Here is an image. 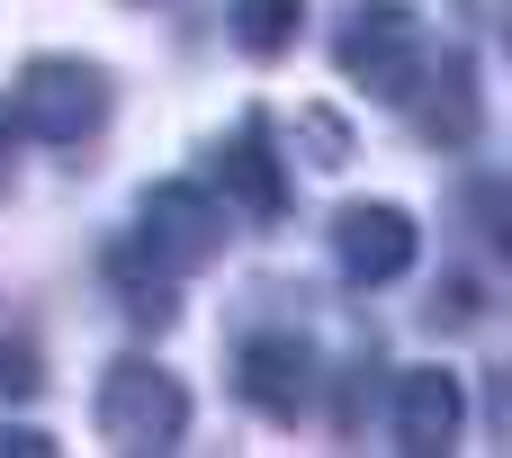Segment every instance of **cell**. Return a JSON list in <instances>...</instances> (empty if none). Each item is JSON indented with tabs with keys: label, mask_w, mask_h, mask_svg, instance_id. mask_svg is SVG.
Returning a JSON list of instances; mask_svg holds the SVG:
<instances>
[{
	"label": "cell",
	"mask_w": 512,
	"mask_h": 458,
	"mask_svg": "<svg viewBox=\"0 0 512 458\" xmlns=\"http://www.w3.org/2000/svg\"><path fill=\"white\" fill-rule=\"evenodd\" d=\"M234 387H243L252 414L297 423V414L315 405V342H297V333H252V342L234 351Z\"/></svg>",
	"instance_id": "obj_5"
},
{
	"label": "cell",
	"mask_w": 512,
	"mask_h": 458,
	"mask_svg": "<svg viewBox=\"0 0 512 458\" xmlns=\"http://www.w3.org/2000/svg\"><path fill=\"white\" fill-rule=\"evenodd\" d=\"M90 423H99V441L108 450H180V432H189V396H180V378L171 369H153V360H108V378H99V396H90Z\"/></svg>",
	"instance_id": "obj_2"
},
{
	"label": "cell",
	"mask_w": 512,
	"mask_h": 458,
	"mask_svg": "<svg viewBox=\"0 0 512 458\" xmlns=\"http://www.w3.org/2000/svg\"><path fill=\"white\" fill-rule=\"evenodd\" d=\"M423 18L405 9V0H360L351 18H342V36H333V63H342V81H360L369 99H414V81H423Z\"/></svg>",
	"instance_id": "obj_3"
},
{
	"label": "cell",
	"mask_w": 512,
	"mask_h": 458,
	"mask_svg": "<svg viewBox=\"0 0 512 458\" xmlns=\"http://www.w3.org/2000/svg\"><path fill=\"white\" fill-rule=\"evenodd\" d=\"M135 234H144V252L162 270H207L225 252V207L198 180H162V189H144V225Z\"/></svg>",
	"instance_id": "obj_4"
},
{
	"label": "cell",
	"mask_w": 512,
	"mask_h": 458,
	"mask_svg": "<svg viewBox=\"0 0 512 458\" xmlns=\"http://www.w3.org/2000/svg\"><path fill=\"white\" fill-rule=\"evenodd\" d=\"M414 252H423V234H414V216L405 207H342L333 216V261H342V279H360V288H387V279H405L414 270Z\"/></svg>",
	"instance_id": "obj_6"
},
{
	"label": "cell",
	"mask_w": 512,
	"mask_h": 458,
	"mask_svg": "<svg viewBox=\"0 0 512 458\" xmlns=\"http://www.w3.org/2000/svg\"><path fill=\"white\" fill-rule=\"evenodd\" d=\"M108 279H117V288H126V297H117V306H126V315H135V324H153V333H162V324H171V315H180V306H171V288H162V270H153V279H144V270H135V261H126V252H117V270H108Z\"/></svg>",
	"instance_id": "obj_11"
},
{
	"label": "cell",
	"mask_w": 512,
	"mask_h": 458,
	"mask_svg": "<svg viewBox=\"0 0 512 458\" xmlns=\"http://www.w3.org/2000/svg\"><path fill=\"white\" fill-rule=\"evenodd\" d=\"M297 135L315 144V153H306L315 171H342V162H351V126H342L333 108H297Z\"/></svg>",
	"instance_id": "obj_12"
},
{
	"label": "cell",
	"mask_w": 512,
	"mask_h": 458,
	"mask_svg": "<svg viewBox=\"0 0 512 458\" xmlns=\"http://www.w3.org/2000/svg\"><path fill=\"white\" fill-rule=\"evenodd\" d=\"M414 90H423V99H414V126H423L441 153H468V144H477V126H486V99H477V63H468L459 45H450L441 63L423 54V81H414Z\"/></svg>",
	"instance_id": "obj_7"
},
{
	"label": "cell",
	"mask_w": 512,
	"mask_h": 458,
	"mask_svg": "<svg viewBox=\"0 0 512 458\" xmlns=\"http://www.w3.org/2000/svg\"><path fill=\"white\" fill-rule=\"evenodd\" d=\"M477 315H486V288H477V279H450V288L432 297V324H477Z\"/></svg>",
	"instance_id": "obj_14"
},
{
	"label": "cell",
	"mask_w": 512,
	"mask_h": 458,
	"mask_svg": "<svg viewBox=\"0 0 512 458\" xmlns=\"http://www.w3.org/2000/svg\"><path fill=\"white\" fill-rule=\"evenodd\" d=\"M36 387H45V369H36V342H0V405L36 396Z\"/></svg>",
	"instance_id": "obj_13"
},
{
	"label": "cell",
	"mask_w": 512,
	"mask_h": 458,
	"mask_svg": "<svg viewBox=\"0 0 512 458\" xmlns=\"http://www.w3.org/2000/svg\"><path fill=\"white\" fill-rule=\"evenodd\" d=\"M9 126L36 144H90L108 126V72L81 54H36L9 90Z\"/></svg>",
	"instance_id": "obj_1"
},
{
	"label": "cell",
	"mask_w": 512,
	"mask_h": 458,
	"mask_svg": "<svg viewBox=\"0 0 512 458\" xmlns=\"http://www.w3.org/2000/svg\"><path fill=\"white\" fill-rule=\"evenodd\" d=\"M0 135H9V99H0ZM0 189H9V162H0Z\"/></svg>",
	"instance_id": "obj_16"
},
{
	"label": "cell",
	"mask_w": 512,
	"mask_h": 458,
	"mask_svg": "<svg viewBox=\"0 0 512 458\" xmlns=\"http://www.w3.org/2000/svg\"><path fill=\"white\" fill-rule=\"evenodd\" d=\"M297 18H306V0H234V45L252 63H270L297 45Z\"/></svg>",
	"instance_id": "obj_10"
},
{
	"label": "cell",
	"mask_w": 512,
	"mask_h": 458,
	"mask_svg": "<svg viewBox=\"0 0 512 458\" xmlns=\"http://www.w3.org/2000/svg\"><path fill=\"white\" fill-rule=\"evenodd\" d=\"M216 171H225V189L243 198L252 225H279V216H288V171H279V153H270V117H243L234 144L216 153Z\"/></svg>",
	"instance_id": "obj_9"
},
{
	"label": "cell",
	"mask_w": 512,
	"mask_h": 458,
	"mask_svg": "<svg viewBox=\"0 0 512 458\" xmlns=\"http://www.w3.org/2000/svg\"><path fill=\"white\" fill-rule=\"evenodd\" d=\"M0 458H54V441L36 423H0Z\"/></svg>",
	"instance_id": "obj_15"
},
{
	"label": "cell",
	"mask_w": 512,
	"mask_h": 458,
	"mask_svg": "<svg viewBox=\"0 0 512 458\" xmlns=\"http://www.w3.org/2000/svg\"><path fill=\"white\" fill-rule=\"evenodd\" d=\"M459 423H468L459 369H405L396 378V450L441 458V450H459Z\"/></svg>",
	"instance_id": "obj_8"
}]
</instances>
